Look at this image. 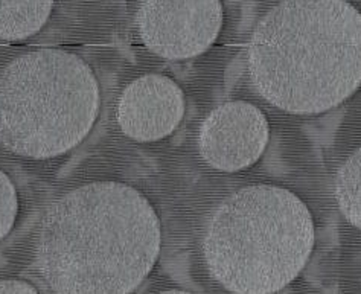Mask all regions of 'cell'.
<instances>
[{"instance_id": "obj_1", "label": "cell", "mask_w": 361, "mask_h": 294, "mask_svg": "<svg viewBox=\"0 0 361 294\" xmlns=\"http://www.w3.org/2000/svg\"><path fill=\"white\" fill-rule=\"evenodd\" d=\"M160 244V220L144 194L93 182L46 207L35 264L56 293H131L154 269Z\"/></svg>"}, {"instance_id": "obj_2", "label": "cell", "mask_w": 361, "mask_h": 294, "mask_svg": "<svg viewBox=\"0 0 361 294\" xmlns=\"http://www.w3.org/2000/svg\"><path fill=\"white\" fill-rule=\"evenodd\" d=\"M250 82L271 106L317 115L361 85V14L346 0H281L247 49Z\"/></svg>"}, {"instance_id": "obj_3", "label": "cell", "mask_w": 361, "mask_h": 294, "mask_svg": "<svg viewBox=\"0 0 361 294\" xmlns=\"http://www.w3.org/2000/svg\"><path fill=\"white\" fill-rule=\"evenodd\" d=\"M316 243L307 204L274 185H250L227 195L207 223L203 255L227 291L283 290L305 269Z\"/></svg>"}, {"instance_id": "obj_4", "label": "cell", "mask_w": 361, "mask_h": 294, "mask_svg": "<svg viewBox=\"0 0 361 294\" xmlns=\"http://www.w3.org/2000/svg\"><path fill=\"white\" fill-rule=\"evenodd\" d=\"M99 109L97 75L72 52L31 51L0 72V145L17 156L66 154L89 136Z\"/></svg>"}, {"instance_id": "obj_5", "label": "cell", "mask_w": 361, "mask_h": 294, "mask_svg": "<svg viewBox=\"0 0 361 294\" xmlns=\"http://www.w3.org/2000/svg\"><path fill=\"white\" fill-rule=\"evenodd\" d=\"M221 0H144L137 27L148 49L165 60H188L211 47L223 27Z\"/></svg>"}, {"instance_id": "obj_6", "label": "cell", "mask_w": 361, "mask_h": 294, "mask_svg": "<svg viewBox=\"0 0 361 294\" xmlns=\"http://www.w3.org/2000/svg\"><path fill=\"white\" fill-rule=\"evenodd\" d=\"M269 139L270 127L264 113L250 102L231 101L203 121L198 148L212 168L235 173L258 162Z\"/></svg>"}, {"instance_id": "obj_7", "label": "cell", "mask_w": 361, "mask_h": 294, "mask_svg": "<svg viewBox=\"0 0 361 294\" xmlns=\"http://www.w3.org/2000/svg\"><path fill=\"white\" fill-rule=\"evenodd\" d=\"M185 116V93L165 75L139 77L123 89L116 121L126 136L154 142L169 136Z\"/></svg>"}, {"instance_id": "obj_8", "label": "cell", "mask_w": 361, "mask_h": 294, "mask_svg": "<svg viewBox=\"0 0 361 294\" xmlns=\"http://www.w3.org/2000/svg\"><path fill=\"white\" fill-rule=\"evenodd\" d=\"M54 0H0V39L25 40L49 20Z\"/></svg>"}, {"instance_id": "obj_9", "label": "cell", "mask_w": 361, "mask_h": 294, "mask_svg": "<svg viewBox=\"0 0 361 294\" xmlns=\"http://www.w3.org/2000/svg\"><path fill=\"white\" fill-rule=\"evenodd\" d=\"M334 194L340 212L350 224L361 229V147L340 166Z\"/></svg>"}, {"instance_id": "obj_10", "label": "cell", "mask_w": 361, "mask_h": 294, "mask_svg": "<svg viewBox=\"0 0 361 294\" xmlns=\"http://www.w3.org/2000/svg\"><path fill=\"white\" fill-rule=\"evenodd\" d=\"M18 215L17 189L2 169H0V241L11 233Z\"/></svg>"}, {"instance_id": "obj_11", "label": "cell", "mask_w": 361, "mask_h": 294, "mask_svg": "<svg viewBox=\"0 0 361 294\" xmlns=\"http://www.w3.org/2000/svg\"><path fill=\"white\" fill-rule=\"evenodd\" d=\"M0 293H39L30 282L20 279H4L0 281Z\"/></svg>"}]
</instances>
